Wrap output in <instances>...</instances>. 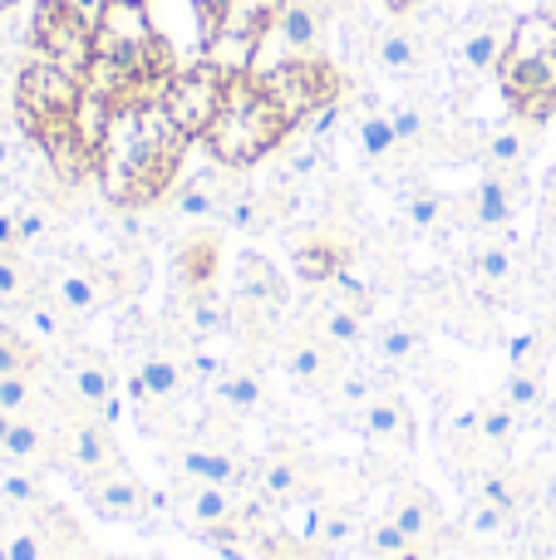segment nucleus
Returning a JSON list of instances; mask_svg holds the SVG:
<instances>
[{
	"instance_id": "obj_19",
	"label": "nucleus",
	"mask_w": 556,
	"mask_h": 560,
	"mask_svg": "<svg viewBox=\"0 0 556 560\" xmlns=\"http://www.w3.org/2000/svg\"><path fill=\"white\" fill-rule=\"evenodd\" d=\"M266 404V384H262V369L246 364V359H232L227 364V374L212 384V394H207V408H212L217 418H227V423H242V418L262 413Z\"/></svg>"
},
{
	"instance_id": "obj_6",
	"label": "nucleus",
	"mask_w": 556,
	"mask_h": 560,
	"mask_svg": "<svg viewBox=\"0 0 556 560\" xmlns=\"http://www.w3.org/2000/svg\"><path fill=\"white\" fill-rule=\"evenodd\" d=\"M45 290L59 300V310H65L74 325H84V319L104 315V310L124 305V300L134 295V285H124V276H118L114 266L84 261V256H65V261L49 266Z\"/></svg>"
},
{
	"instance_id": "obj_52",
	"label": "nucleus",
	"mask_w": 556,
	"mask_h": 560,
	"mask_svg": "<svg viewBox=\"0 0 556 560\" xmlns=\"http://www.w3.org/2000/svg\"><path fill=\"white\" fill-rule=\"evenodd\" d=\"M193 5L207 15V25H217V20L227 15V5H232V0H193Z\"/></svg>"
},
{
	"instance_id": "obj_51",
	"label": "nucleus",
	"mask_w": 556,
	"mask_h": 560,
	"mask_svg": "<svg viewBox=\"0 0 556 560\" xmlns=\"http://www.w3.org/2000/svg\"><path fill=\"white\" fill-rule=\"evenodd\" d=\"M0 252H20V232H15V207H0Z\"/></svg>"
},
{
	"instance_id": "obj_38",
	"label": "nucleus",
	"mask_w": 556,
	"mask_h": 560,
	"mask_svg": "<svg viewBox=\"0 0 556 560\" xmlns=\"http://www.w3.org/2000/svg\"><path fill=\"white\" fill-rule=\"evenodd\" d=\"M0 408L15 418L45 413V388L35 374H0Z\"/></svg>"
},
{
	"instance_id": "obj_21",
	"label": "nucleus",
	"mask_w": 556,
	"mask_h": 560,
	"mask_svg": "<svg viewBox=\"0 0 556 560\" xmlns=\"http://www.w3.org/2000/svg\"><path fill=\"white\" fill-rule=\"evenodd\" d=\"M350 271V246L335 236H305L301 246H291V276L305 290H325L335 285V276Z\"/></svg>"
},
{
	"instance_id": "obj_23",
	"label": "nucleus",
	"mask_w": 556,
	"mask_h": 560,
	"mask_svg": "<svg viewBox=\"0 0 556 560\" xmlns=\"http://www.w3.org/2000/svg\"><path fill=\"white\" fill-rule=\"evenodd\" d=\"M311 335H321L325 345L335 349V354H350V349L364 345V325H370V315L355 305H345L340 295H325L321 305L311 310Z\"/></svg>"
},
{
	"instance_id": "obj_55",
	"label": "nucleus",
	"mask_w": 556,
	"mask_h": 560,
	"mask_svg": "<svg viewBox=\"0 0 556 560\" xmlns=\"http://www.w3.org/2000/svg\"><path fill=\"white\" fill-rule=\"evenodd\" d=\"M10 428H15V413H5V408H0V447H5V438H10Z\"/></svg>"
},
{
	"instance_id": "obj_4",
	"label": "nucleus",
	"mask_w": 556,
	"mask_h": 560,
	"mask_svg": "<svg viewBox=\"0 0 556 560\" xmlns=\"http://www.w3.org/2000/svg\"><path fill=\"white\" fill-rule=\"evenodd\" d=\"M79 98H84V79L69 74V69L49 65V59H25V69L15 74V118L20 133L30 143L49 138L55 128H69L79 114Z\"/></svg>"
},
{
	"instance_id": "obj_26",
	"label": "nucleus",
	"mask_w": 556,
	"mask_h": 560,
	"mask_svg": "<svg viewBox=\"0 0 556 560\" xmlns=\"http://www.w3.org/2000/svg\"><path fill=\"white\" fill-rule=\"evenodd\" d=\"M183 325L193 345H207V339H222L236 329V305L227 295L212 290H197V295H183Z\"/></svg>"
},
{
	"instance_id": "obj_11",
	"label": "nucleus",
	"mask_w": 556,
	"mask_h": 560,
	"mask_svg": "<svg viewBox=\"0 0 556 560\" xmlns=\"http://www.w3.org/2000/svg\"><path fill=\"white\" fill-rule=\"evenodd\" d=\"M79 497L84 506L108 526H148V516H158V502L134 472L128 463H114L104 472L79 477Z\"/></svg>"
},
{
	"instance_id": "obj_5",
	"label": "nucleus",
	"mask_w": 556,
	"mask_h": 560,
	"mask_svg": "<svg viewBox=\"0 0 556 560\" xmlns=\"http://www.w3.org/2000/svg\"><path fill=\"white\" fill-rule=\"evenodd\" d=\"M252 74L262 79V89L286 108V118H291L296 128H305L315 114H325V108H340L345 79H340V69L321 55H286L266 69H252Z\"/></svg>"
},
{
	"instance_id": "obj_49",
	"label": "nucleus",
	"mask_w": 556,
	"mask_h": 560,
	"mask_svg": "<svg viewBox=\"0 0 556 560\" xmlns=\"http://www.w3.org/2000/svg\"><path fill=\"white\" fill-rule=\"evenodd\" d=\"M390 124H394V133H399V143H414V138L424 133V114H419V108H394Z\"/></svg>"
},
{
	"instance_id": "obj_25",
	"label": "nucleus",
	"mask_w": 556,
	"mask_h": 560,
	"mask_svg": "<svg viewBox=\"0 0 556 560\" xmlns=\"http://www.w3.org/2000/svg\"><path fill=\"white\" fill-rule=\"evenodd\" d=\"M468 271H473V280H478V290H488V295H508L522 276L518 242H512V236H493V242H483L478 252H473Z\"/></svg>"
},
{
	"instance_id": "obj_44",
	"label": "nucleus",
	"mask_w": 556,
	"mask_h": 560,
	"mask_svg": "<svg viewBox=\"0 0 556 560\" xmlns=\"http://www.w3.org/2000/svg\"><path fill=\"white\" fill-rule=\"evenodd\" d=\"M15 232H20V252H39L55 236V222H49L45 207H15Z\"/></svg>"
},
{
	"instance_id": "obj_47",
	"label": "nucleus",
	"mask_w": 556,
	"mask_h": 560,
	"mask_svg": "<svg viewBox=\"0 0 556 560\" xmlns=\"http://www.w3.org/2000/svg\"><path fill=\"white\" fill-rule=\"evenodd\" d=\"M508 369H528V364H537V349H542V329L537 325H522L518 335H508Z\"/></svg>"
},
{
	"instance_id": "obj_2",
	"label": "nucleus",
	"mask_w": 556,
	"mask_h": 560,
	"mask_svg": "<svg viewBox=\"0 0 556 560\" xmlns=\"http://www.w3.org/2000/svg\"><path fill=\"white\" fill-rule=\"evenodd\" d=\"M291 133H296V124L286 118V108L262 89V79L236 74V79H227L222 108H217L212 128L202 133V148L212 153L217 167L242 173V167H256L262 158H271Z\"/></svg>"
},
{
	"instance_id": "obj_56",
	"label": "nucleus",
	"mask_w": 556,
	"mask_h": 560,
	"mask_svg": "<svg viewBox=\"0 0 556 560\" xmlns=\"http://www.w3.org/2000/svg\"><path fill=\"white\" fill-rule=\"evenodd\" d=\"M384 5H390L394 15H404V10H414V0H384Z\"/></svg>"
},
{
	"instance_id": "obj_18",
	"label": "nucleus",
	"mask_w": 556,
	"mask_h": 560,
	"mask_svg": "<svg viewBox=\"0 0 556 560\" xmlns=\"http://www.w3.org/2000/svg\"><path fill=\"white\" fill-rule=\"evenodd\" d=\"M355 418H360V433L370 438L374 447H399V453H409L414 438H419L414 408L404 404V394H394V388H380Z\"/></svg>"
},
{
	"instance_id": "obj_48",
	"label": "nucleus",
	"mask_w": 556,
	"mask_h": 560,
	"mask_svg": "<svg viewBox=\"0 0 556 560\" xmlns=\"http://www.w3.org/2000/svg\"><path fill=\"white\" fill-rule=\"evenodd\" d=\"M227 226H232V232H242V236H252V232H262V202H256V197H236V202H227Z\"/></svg>"
},
{
	"instance_id": "obj_9",
	"label": "nucleus",
	"mask_w": 556,
	"mask_h": 560,
	"mask_svg": "<svg viewBox=\"0 0 556 560\" xmlns=\"http://www.w3.org/2000/svg\"><path fill=\"white\" fill-rule=\"evenodd\" d=\"M262 502L256 492H232V487H207V482H183V477H173V522L183 536H193V541H212V536H222L227 526H236L252 506Z\"/></svg>"
},
{
	"instance_id": "obj_32",
	"label": "nucleus",
	"mask_w": 556,
	"mask_h": 560,
	"mask_svg": "<svg viewBox=\"0 0 556 560\" xmlns=\"http://www.w3.org/2000/svg\"><path fill=\"white\" fill-rule=\"evenodd\" d=\"M45 349L35 345V339L25 335L20 325H10V319H0V374H45Z\"/></svg>"
},
{
	"instance_id": "obj_12",
	"label": "nucleus",
	"mask_w": 556,
	"mask_h": 560,
	"mask_svg": "<svg viewBox=\"0 0 556 560\" xmlns=\"http://www.w3.org/2000/svg\"><path fill=\"white\" fill-rule=\"evenodd\" d=\"M114 463H124L114 423L84 413V408H69V404L59 408V472L89 477V472H104V467H114Z\"/></svg>"
},
{
	"instance_id": "obj_10",
	"label": "nucleus",
	"mask_w": 556,
	"mask_h": 560,
	"mask_svg": "<svg viewBox=\"0 0 556 560\" xmlns=\"http://www.w3.org/2000/svg\"><path fill=\"white\" fill-rule=\"evenodd\" d=\"M222 94H227V74L207 59H183L163 94V108L173 114V124L183 128L193 143H202V133L212 128L217 108H222Z\"/></svg>"
},
{
	"instance_id": "obj_17",
	"label": "nucleus",
	"mask_w": 556,
	"mask_h": 560,
	"mask_svg": "<svg viewBox=\"0 0 556 560\" xmlns=\"http://www.w3.org/2000/svg\"><path fill=\"white\" fill-rule=\"evenodd\" d=\"M276 369H281L291 384H301V388H331V378H335V349L325 345L321 335H286L281 345H276Z\"/></svg>"
},
{
	"instance_id": "obj_54",
	"label": "nucleus",
	"mask_w": 556,
	"mask_h": 560,
	"mask_svg": "<svg viewBox=\"0 0 556 560\" xmlns=\"http://www.w3.org/2000/svg\"><path fill=\"white\" fill-rule=\"evenodd\" d=\"M542 428H547V433L556 438V398H547V408H542V418H537Z\"/></svg>"
},
{
	"instance_id": "obj_24",
	"label": "nucleus",
	"mask_w": 556,
	"mask_h": 560,
	"mask_svg": "<svg viewBox=\"0 0 556 560\" xmlns=\"http://www.w3.org/2000/svg\"><path fill=\"white\" fill-rule=\"evenodd\" d=\"M217 271H222V246L217 236H187L173 256V280L177 295H197V290H212Z\"/></svg>"
},
{
	"instance_id": "obj_8",
	"label": "nucleus",
	"mask_w": 556,
	"mask_h": 560,
	"mask_svg": "<svg viewBox=\"0 0 556 560\" xmlns=\"http://www.w3.org/2000/svg\"><path fill=\"white\" fill-rule=\"evenodd\" d=\"M49 364H55V378H59V404L84 408V413H94V418H104V423L118 428L124 398H118V378L99 349L69 345L65 354H55Z\"/></svg>"
},
{
	"instance_id": "obj_20",
	"label": "nucleus",
	"mask_w": 556,
	"mask_h": 560,
	"mask_svg": "<svg viewBox=\"0 0 556 560\" xmlns=\"http://www.w3.org/2000/svg\"><path fill=\"white\" fill-rule=\"evenodd\" d=\"M10 325H20L39 349H55V354H65V349L74 345V319L59 310V300L49 295L45 285H39L35 295L15 310V315H10Z\"/></svg>"
},
{
	"instance_id": "obj_3",
	"label": "nucleus",
	"mask_w": 556,
	"mask_h": 560,
	"mask_svg": "<svg viewBox=\"0 0 556 560\" xmlns=\"http://www.w3.org/2000/svg\"><path fill=\"white\" fill-rule=\"evenodd\" d=\"M493 74H498V89L518 124L528 128L552 124L556 114V15L552 10H532V15H522L512 25Z\"/></svg>"
},
{
	"instance_id": "obj_45",
	"label": "nucleus",
	"mask_w": 556,
	"mask_h": 560,
	"mask_svg": "<svg viewBox=\"0 0 556 560\" xmlns=\"http://www.w3.org/2000/svg\"><path fill=\"white\" fill-rule=\"evenodd\" d=\"M380 65L390 69V74H409V69L419 65V39L404 35V30H390V35L380 39Z\"/></svg>"
},
{
	"instance_id": "obj_46",
	"label": "nucleus",
	"mask_w": 556,
	"mask_h": 560,
	"mask_svg": "<svg viewBox=\"0 0 556 560\" xmlns=\"http://www.w3.org/2000/svg\"><path fill=\"white\" fill-rule=\"evenodd\" d=\"M360 148H364V158H390L394 148H399V133H394L390 114H364V124H360Z\"/></svg>"
},
{
	"instance_id": "obj_37",
	"label": "nucleus",
	"mask_w": 556,
	"mask_h": 560,
	"mask_svg": "<svg viewBox=\"0 0 556 560\" xmlns=\"http://www.w3.org/2000/svg\"><path fill=\"white\" fill-rule=\"evenodd\" d=\"M522 428H528V418H522L518 408H508L502 398H488V404L478 408V443H488V447H512Z\"/></svg>"
},
{
	"instance_id": "obj_39",
	"label": "nucleus",
	"mask_w": 556,
	"mask_h": 560,
	"mask_svg": "<svg viewBox=\"0 0 556 560\" xmlns=\"http://www.w3.org/2000/svg\"><path fill=\"white\" fill-rule=\"evenodd\" d=\"M522 158H528V133H522V128H498V133H488V143H483L488 173H512V167H522Z\"/></svg>"
},
{
	"instance_id": "obj_34",
	"label": "nucleus",
	"mask_w": 556,
	"mask_h": 560,
	"mask_svg": "<svg viewBox=\"0 0 556 560\" xmlns=\"http://www.w3.org/2000/svg\"><path fill=\"white\" fill-rule=\"evenodd\" d=\"M35 290H39V276H35V266L25 261V252H0V310L15 315Z\"/></svg>"
},
{
	"instance_id": "obj_41",
	"label": "nucleus",
	"mask_w": 556,
	"mask_h": 560,
	"mask_svg": "<svg viewBox=\"0 0 556 560\" xmlns=\"http://www.w3.org/2000/svg\"><path fill=\"white\" fill-rule=\"evenodd\" d=\"M404 546H414V541L399 532V526L390 522V516H380V522H370V526H364V541H360V551L370 556V560H394V556L404 551Z\"/></svg>"
},
{
	"instance_id": "obj_58",
	"label": "nucleus",
	"mask_w": 556,
	"mask_h": 560,
	"mask_svg": "<svg viewBox=\"0 0 556 560\" xmlns=\"http://www.w3.org/2000/svg\"><path fill=\"white\" fill-rule=\"evenodd\" d=\"M0 560H10V551H5V536H0Z\"/></svg>"
},
{
	"instance_id": "obj_13",
	"label": "nucleus",
	"mask_w": 556,
	"mask_h": 560,
	"mask_svg": "<svg viewBox=\"0 0 556 560\" xmlns=\"http://www.w3.org/2000/svg\"><path fill=\"white\" fill-rule=\"evenodd\" d=\"M252 492L262 497L271 512H291V506L321 502L311 457L296 453V447H271V453L256 457L252 463Z\"/></svg>"
},
{
	"instance_id": "obj_50",
	"label": "nucleus",
	"mask_w": 556,
	"mask_h": 560,
	"mask_svg": "<svg viewBox=\"0 0 556 560\" xmlns=\"http://www.w3.org/2000/svg\"><path fill=\"white\" fill-rule=\"evenodd\" d=\"M65 560H124V556H114V551H104V546H94L89 536H79V541L65 551Z\"/></svg>"
},
{
	"instance_id": "obj_29",
	"label": "nucleus",
	"mask_w": 556,
	"mask_h": 560,
	"mask_svg": "<svg viewBox=\"0 0 556 560\" xmlns=\"http://www.w3.org/2000/svg\"><path fill=\"white\" fill-rule=\"evenodd\" d=\"M173 212L187 217V222H207V217H222V212H227V197L217 192V177H212V173H187V177H177V187H173Z\"/></svg>"
},
{
	"instance_id": "obj_57",
	"label": "nucleus",
	"mask_w": 556,
	"mask_h": 560,
	"mask_svg": "<svg viewBox=\"0 0 556 560\" xmlns=\"http://www.w3.org/2000/svg\"><path fill=\"white\" fill-rule=\"evenodd\" d=\"M547 207H556V167H552V177H547Z\"/></svg>"
},
{
	"instance_id": "obj_22",
	"label": "nucleus",
	"mask_w": 556,
	"mask_h": 560,
	"mask_svg": "<svg viewBox=\"0 0 556 560\" xmlns=\"http://www.w3.org/2000/svg\"><path fill=\"white\" fill-rule=\"evenodd\" d=\"M384 516H390V522L399 526V532L409 536L414 546H433V541H439V532H443V506H439V497L424 492V487H414V482L404 487L399 497H394Z\"/></svg>"
},
{
	"instance_id": "obj_28",
	"label": "nucleus",
	"mask_w": 556,
	"mask_h": 560,
	"mask_svg": "<svg viewBox=\"0 0 556 560\" xmlns=\"http://www.w3.org/2000/svg\"><path fill=\"white\" fill-rule=\"evenodd\" d=\"M0 502H5L10 512H39V506H49L55 497H49L39 467H20V463H10V457H0Z\"/></svg>"
},
{
	"instance_id": "obj_15",
	"label": "nucleus",
	"mask_w": 556,
	"mask_h": 560,
	"mask_svg": "<svg viewBox=\"0 0 556 560\" xmlns=\"http://www.w3.org/2000/svg\"><path fill=\"white\" fill-rule=\"evenodd\" d=\"M291 305V285L276 271V261H266L262 252L236 256V319L246 325H271Z\"/></svg>"
},
{
	"instance_id": "obj_36",
	"label": "nucleus",
	"mask_w": 556,
	"mask_h": 560,
	"mask_svg": "<svg viewBox=\"0 0 556 560\" xmlns=\"http://www.w3.org/2000/svg\"><path fill=\"white\" fill-rule=\"evenodd\" d=\"M473 497L502 506V512H512V516H522V506H528V487H522L518 472H508V467H488V472L473 477Z\"/></svg>"
},
{
	"instance_id": "obj_31",
	"label": "nucleus",
	"mask_w": 556,
	"mask_h": 560,
	"mask_svg": "<svg viewBox=\"0 0 556 560\" xmlns=\"http://www.w3.org/2000/svg\"><path fill=\"white\" fill-rule=\"evenodd\" d=\"M276 39H281L291 55H315V45H321V5H311V0H286L281 20H276Z\"/></svg>"
},
{
	"instance_id": "obj_53",
	"label": "nucleus",
	"mask_w": 556,
	"mask_h": 560,
	"mask_svg": "<svg viewBox=\"0 0 556 560\" xmlns=\"http://www.w3.org/2000/svg\"><path fill=\"white\" fill-rule=\"evenodd\" d=\"M15 163V143H10V133H0V173Z\"/></svg>"
},
{
	"instance_id": "obj_42",
	"label": "nucleus",
	"mask_w": 556,
	"mask_h": 560,
	"mask_svg": "<svg viewBox=\"0 0 556 560\" xmlns=\"http://www.w3.org/2000/svg\"><path fill=\"white\" fill-rule=\"evenodd\" d=\"M502 39H508V35H498V30H473V35L463 39V65H468L473 74H488V69H498Z\"/></svg>"
},
{
	"instance_id": "obj_1",
	"label": "nucleus",
	"mask_w": 556,
	"mask_h": 560,
	"mask_svg": "<svg viewBox=\"0 0 556 560\" xmlns=\"http://www.w3.org/2000/svg\"><path fill=\"white\" fill-rule=\"evenodd\" d=\"M193 153V138L173 124L163 98L153 104H124L108 114V128L99 138V187L114 207L143 212L163 202L177 187Z\"/></svg>"
},
{
	"instance_id": "obj_35",
	"label": "nucleus",
	"mask_w": 556,
	"mask_h": 560,
	"mask_svg": "<svg viewBox=\"0 0 556 560\" xmlns=\"http://www.w3.org/2000/svg\"><path fill=\"white\" fill-rule=\"evenodd\" d=\"M380 369H370V364H340L335 369V378H331V398L340 408H355L360 413L364 404H370L374 394H380Z\"/></svg>"
},
{
	"instance_id": "obj_33",
	"label": "nucleus",
	"mask_w": 556,
	"mask_h": 560,
	"mask_svg": "<svg viewBox=\"0 0 556 560\" xmlns=\"http://www.w3.org/2000/svg\"><path fill=\"white\" fill-rule=\"evenodd\" d=\"M498 398H502L508 408H518L522 418H542V408H547V378H542L537 364L508 369V378H502Z\"/></svg>"
},
{
	"instance_id": "obj_7",
	"label": "nucleus",
	"mask_w": 556,
	"mask_h": 560,
	"mask_svg": "<svg viewBox=\"0 0 556 560\" xmlns=\"http://www.w3.org/2000/svg\"><path fill=\"white\" fill-rule=\"evenodd\" d=\"M94 25L99 20L84 15L74 0H39L35 20H30V39H35L39 59L84 79L94 65Z\"/></svg>"
},
{
	"instance_id": "obj_43",
	"label": "nucleus",
	"mask_w": 556,
	"mask_h": 560,
	"mask_svg": "<svg viewBox=\"0 0 556 560\" xmlns=\"http://www.w3.org/2000/svg\"><path fill=\"white\" fill-rule=\"evenodd\" d=\"M443 217H449V207H443L439 192H409L404 197V222H409L414 232H424V236L439 232Z\"/></svg>"
},
{
	"instance_id": "obj_30",
	"label": "nucleus",
	"mask_w": 556,
	"mask_h": 560,
	"mask_svg": "<svg viewBox=\"0 0 556 560\" xmlns=\"http://www.w3.org/2000/svg\"><path fill=\"white\" fill-rule=\"evenodd\" d=\"M419 354H424L419 325L394 319V325L374 329V364H380V369H409V364H419Z\"/></svg>"
},
{
	"instance_id": "obj_14",
	"label": "nucleus",
	"mask_w": 556,
	"mask_h": 560,
	"mask_svg": "<svg viewBox=\"0 0 556 560\" xmlns=\"http://www.w3.org/2000/svg\"><path fill=\"white\" fill-rule=\"evenodd\" d=\"M252 463L227 443H207V438H187L173 447V477L207 487H232V492H252Z\"/></svg>"
},
{
	"instance_id": "obj_59",
	"label": "nucleus",
	"mask_w": 556,
	"mask_h": 560,
	"mask_svg": "<svg viewBox=\"0 0 556 560\" xmlns=\"http://www.w3.org/2000/svg\"><path fill=\"white\" fill-rule=\"evenodd\" d=\"M552 252H556V242H552Z\"/></svg>"
},
{
	"instance_id": "obj_16",
	"label": "nucleus",
	"mask_w": 556,
	"mask_h": 560,
	"mask_svg": "<svg viewBox=\"0 0 556 560\" xmlns=\"http://www.w3.org/2000/svg\"><path fill=\"white\" fill-rule=\"evenodd\" d=\"M296 532L321 551V560H335L364 541V522L350 502H311L305 506V522L296 526Z\"/></svg>"
},
{
	"instance_id": "obj_27",
	"label": "nucleus",
	"mask_w": 556,
	"mask_h": 560,
	"mask_svg": "<svg viewBox=\"0 0 556 560\" xmlns=\"http://www.w3.org/2000/svg\"><path fill=\"white\" fill-rule=\"evenodd\" d=\"M512 217H518V187L508 183V173H483V183L473 187V226L508 232Z\"/></svg>"
},
{
	"instance_id": "obj_40",
	"label": "nucleus",
	"mask_w": 556,
	"mask_h": 560,
	"mask_svg": "<svg viewBox=\"0 0 556 560\" xmlns=\"http://www.w3.org/2000/svg\"><path fill=\"white\" fill-rule=\"evenodd\" d=\"M512 522H518L512 512H502V506H493V502H478V497H473L468 512H463V532H468L473 541H498V536L512 532Z\"/></svg>"
}]
</instances>
